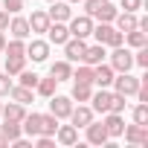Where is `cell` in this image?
Instances as JSON below:
<instances>
[{
    "label": "cell",
    "instance_id": "28",
    "mask_svg": "<svg viewBox=\"0 0 148 148\" xmlns=\"http://www.w3.org/2000/svg\"><path fill=\"white\" fill-rule=\"evenodd\" d=\"M0 134H3V136L12 142V139H18V136L23 134V128H21V122H9V119H3V125H0Z\"/></svg>",
    "mask_w": 148,
    "mask_h": 148
},
{
    "label": "cell",
    "instance_id": "36",
    "mask_svg": "<svg viewBox=\"0 0 148 148\" xmlns=\"http://www.w3.org/2000/svg\"><path fill=\"white\" fill-rule=\"evenodd\" d=\"M125 108H128L125 96H122V93H113V102H110V110H108V113H125Z\"/></svg>",
    "mask_w": 148,
    "mask_h": 148
},
{
    "label": "cell",
    "instance_id": "15",
    "mask_svg": "<svg viewBox=\"0 0 148 148\" xmlns=\"http://www.w3.org/2000/svg\"><path fill=\"white\" fill-rule=\"evenodd\" d=\"M26 21H29V29H32L35 35H44V32L49 29V23H52V21H49V15H47V12H41V9H35Z\"/></svg>",
    "mask_w": 148,
    "mask_h": 148
},
{
    "label": "cell",
    "instance_id": "35",
    "mask_svg": "<svg viewBox=\"0 0 148 148\" xmlns=\"http://www.w3.org/2000/svg\"><path fill=\"white\" fill-rule=\"evenodd\" d=\"M18 76H21V84H23V87H32V90H35V84H38V79H41L38 73H29L26 67H23V70L18 73Z\"/></svg>",
    "mask_w": 148,
    "mask_h": 148
},
{
    "label": "cell",
    "instance_id": "48",
    "mask_svg": "<svg viewBox=\"0 0 148 148\" xmlns=\"http://www.w3.org/2000/svg\"><path fill=\"white\" fill-rule=\"evenodd\" d=\"M49 3H52V0H49Z\"/></svg>",
    "mask_w": 148,
    "mask_h": 148
},
{
    "label": "cell",
    "instance_id": "30",
    "mask_svg": "<svg viewBox=\"0 0 148 148\" xmlns=\"http://www.w3.org/2000/svg\"><path fill=\"white\" fill-rule=\"evenodd\" d=\"M73 82H84V84H93V67L79 61V70L73 73Z\"/></svg>",
    "mask_w": 148,
    "mask_h": 148
},
{
    "label": "cell",
    "instance_id": "7",
    "mask_svg": "<svg viewBox=\"0 0 148 148\" xmlns=\"http://www.w3.org/2000/svg\"><path fill=\"white\" fill-rule=\"evenodd\" d=\"M70 110H73V99H70V96H55V93L49 96V113H52V116L67 119Z\"/></svg>",
    "mask_w": 148,
    "mask_h": 148
},
{
    "label": "cell",
    "instance_id": "26",
    "mask_svg": "<svg viewBox=\"0 0 148 148\" xmlns=\"http://www.w3.org/2000/svg\"><path fill=\"white\" fill-rule=\"evenodd\" d=\"M32 87H23V84H12V90H9V96L15 99V102H21V105H29L32 102Z\"/></svg>",
    "mask_w": 148,
    "mask_h": 148
},
{
    "label": "cell",
    "instance_id": "29",
    "mask_svg": "<svg viewBox=\"0 0 148 148\" xmlns=\"http://www.w3.org/2000/svg\"><path fill=\"white\" fill-rule=\"evenodd\" d=\"M55 131H58V116H52V113H41V134L55 136Z\"/></svg>",
    "mask_w": 148,
    "mask_h": 148
},
{
    "label": "cell",
    "instance_id": "11",
    "mask_svg": "<svg viewBox=\"0 0 148 148\" xmlns=\"http://www.w3.org/2000/svg\"><path fill=\"white\" fill-rule=\"evenodd\" d=\"M102 125H105V131H108V136H110V139L122 136V131H125V119H122V113H105Z\"/></svg>",
    "mask_w": 148,
    "mask_h": 148
},
{
    "label": "cell",
    "instance_id": "14",
    "mask_svg": "<svg viewBox=\"0 0 148 148\" xmlns=\"http://www.w3.org/2000/svg\"><path fill=\"white\" fill-rule=\"evenodd\" d=\"M47 15H49V21H61V23H67V21L73 18V6L67 3V0H52V9H49Z\"/></svg>",
    "mask_w": 148,
    "mask_h": 148
},
{
    "label": "cell",
    "instance_id": "13",
    "mask_svg": "<svg viewBox=\"0 0 148 148\" xmlns=\"http://www.w3.org/2000/svg\"><path fill=\"white\" fill-rule=\"evenodd\" d=\"M122 134H125V139H128L131 145H148V128H145V125H136V122H134V125H125Z\"/></svg>",
    "mask_w": 148,
    "mask_h": 148
},
{
    "label": "cell",
    "instance_id": "10",
    "mask_svg": "<svg viewBox=\"0 0 148 148\" xmlns=\"http://www.w3.org/2000/svg\"><path fill=\"white\" fill-rule=\"evenodd\" d=\"M113 76H116L113 67L105 64V61L93 67V84H96V87H110V84H113Z\"/></svg>",
    "mask_w": 148,
    "mask_h": 148
},
{
    "label": "cell",
    "instance_id": "8",
    "mask_svg": "<svg viewBox=\"0 0 148 148\" xmlns=\"http://www.w3.org/2000/svg\"><path fill=\"white\" fill-rule=\"evenodd\" d=\"M61 47H64L67 61L73 64V61H82V55H84V47H87V44H84V38H73V35H70V38H67Z\"/></svg>",
    "mask_w": 148,
    "mask_h": 148
},
{
    "label": "cell",
    "instance_id": "39",
    "mask_svg": "<svg viewBox=\"0 0 148 148\" xmlns=\"http://www.w3.org/2000/svg\"><path fill=\"white\" fill-rule=\"evenodd\" d=\"M9 90H12V76L0 73V96H9Z\"/></svg>",
    "mask_w": 148,
    "mask_h": 148
},
{
    "label": "cell",
    "instance_id": "38",
    "mask_svg": "<svg viewBox=\"0 0 148 148\" xmlns=\"http://www.w3.org/2000/svg\"><path fill=\"white\" fill-rule=\"evenodd\" d=\"M134 64H136V67H148V47H139V49L134 52Z\"/></svg>",
    "mask_w": 148,
    "mask_h": 148
},
{
    "label": "cell",
    "instance_id": "6",
    "mask_svg": "<svg viewBox=\"0 0 148 148\" xmlns=\"http://www.w3.org/2000/svg\"><path fill=\"white\" fill-rule=\"evenodd\" d=\"M90 102H93V105H90V108H93V113H102V116H105V113L110 110V102H113V93H110L108 87H99V90H93Z\"/></svg>",
    "mask_w": 148,
    "mask_h": 148
},
{
    "label": "cell",
    "instance_id": "37",
    "mask_svg": "<svg viewBox=\"0 0 148 148\" xmlns=\"http://www.w3.org/2000/svg\"><path fill=\"white\" fill-rule=\"evenodd\" d=\"M82 3H84V9H87L84 15H90V18H93V15H96V12H99L105 3H108V0H82Z\"/></svg>",
    "mask_w": 148,
    "mask_h": 148
},
{
    "label": "cell",
    "instance_id": "17",
    "mask_svg": "<svg viewBox=\"0 0 148 148\" xmlns=\"http://www.w3.org/2000/svg\"><path fill=\"white\" fill-rule=\"evenodd\" d=\"M9 32H12V38H21V41H26V38L32 35L29 21H26V18H21V15H15V18L9 21Z\"/></svg>",
    "mask_w": 148,
    "mask_h": 148
},
{
    "label": "cell",
    "instance_id": "5",
    "mask_svg": "<svg viewBox=\"0 0 148 148\" xmlns=\"http://www.w3.org/2000/svg\"><path fill=\"white\" fill-rule=\"evenodd\" d=\"M67 119H70V125H76V128H87L93 122V108L84 105V102H79V108H73Z\"/></svg>",
    "mask_w": 148,
    "mask_h": 148
},
{
    "label": "cell",
    "instance_id": "16",
    "mask_svg": "<svg viewBox=\"0 0 148 148\" xmlns=\"http://www.w3.org/2000/svg\"><path fill=\"white\" fill-rule=\"evenodd\" d=\"M105 58H108V52H105V44H93V47H84L82 64H90V67H96V64H102Z\"/></svg>",
    "mask_w": 148,
    "mask_h": 148
},
{
    "label": "cell",
    "instance_id": "44",
    "mask_svg": "<svg viewBox=\"0 0 148 148\" xmlns=\"http://www.w3.org/2000/svg\"><path fill=\"white\" fill-rule=\"evenodd\" d=\"M3 47H6V32H0V52H3Z\"/></svg>",
    "mask_w": 148,
    "mask_h": 148
},
{
    "label": "cell",
    "instance_id": "18",
    "mask_svg": "<svg viewBox=\"0 0 148 148\" xmlns=\"http://www.w3.org/2000/svg\"><path fill=\"white\" fill-rule=\"evenodd\" d=\"M47 35H49V44L61 47V44L70 38V29H67V23H61V21H52V23H49V29H47Z\"/></svg>",
    "mask_w": 148,
    "mask_h": 148
},
{
    "label": "cell",
    "instance_id": "9",
    "mask_svg": "<svg viewBox=\"0 0 148 148\" xmlns=\"http://www.w3.org/2000/svg\"><path fill=\"white\" fill-rule=\"evenodd\" d=\"M26 58H32L35 64H41V61H47L49 58V41H29L26 44Z\"/></svg>",
    "mask_w": 148,
    "mask_h": 148
},
{
    "label": "cell",
    "instance_id": "41",
    "mask_svg": "<svg viewBox=\"0 0 148 148\" xmlns=\"http://www.w3.org/2000/svg\"><path fill=\"white\" fill-rule=\"evenodd\" d=\"M35 142H38V148H52V145H55V136H47V134H38V136H35Z\"/></svg>",
    "mask_w": 148,
    "mask_h": 148
},
{
    "label": "cell",
    "instance_id": "23",
    "mask_svg": "<svg viewBox=\"0 0 148 148\" xmlns=\"http://www.w3.org/2000/svg\"><path fill=\"white\" fill-rule=\"evenodd\" d=\"M125 44H128V47H134V49H139V47H148V32H142V29L136 26V29L125 32Z\"/></svg>",
    "mask_w": 148,
    "mask_h": 148
},
{
    "label": "cell",
    "instance_id": "24",
    "mask_svg": "<svg viewBox=\"0 0 148 148\" xmlns=\"http://www.w3.org/2000/svg\"><path fill=\"white\" fill-rule=\"evenodd\" d=\"M21 128H23V134L38 136V134H41V113H26L23 122H21Z\"/></svg>",
    "mask_w": 148,
    "mask_h": 148
},
{
    "label": "cell",
    "instance_id": "2",
    "mask_svg": "<svg viewBox=\"0 0 148 148\" xmlns=\"http://www.w3.org/2000/svg\"><path fill=\"white\" fill-rule=\"evenodd\" d=\"M110 67H113V73H131V67H134V52H131L128 47H113V52H110Z\"/></svg>",
    "mask_w": 148,
    "mask_h": 148
},
{
    "label": "cell",
    "instance_id": "42",
    "mask_svg": "<svg viewBox=\"0 0 148 148\" xmlns=\"http://www.w3.org/2000/svg\"><path fill=\"white\" fill-rule=\"evenodd\" d=\"M122 9L125 12H136V9H142V0H122Z\"/></svg>",
    "mask_w": 148,
    "mask_h": 148
},
{
    "label": "cell",
    "instance_id": "40",
    "mask_svg": "<svg viewBox=\"0 0 148 148\" xmlns=\"http://www.w3.org/2000/svg\"><path fill=\"white\" fill-rule=\"evenodd\" d=\"M23 3H26V0H3V6H6L9 15H18V12L23 9Z\"/></svg>",
    "mask_w": 148,
    "mask_h": 148
},
{
    "label": "cell",
    "instance_id": "20",
    "mask_svg": "<svg viewBox=\"0 0 148 148\" xmlns=\"http://www.w3.org/2000/svg\"><path fill=\"white\" fill-rule=\"evenodd\" d=\"M49 76L55 79V82H67V79H73V64L64 58V61H55V64H49Z\"/></svg>",
    "mask_w": 148,
    "mask_h": 148
},
{
    "label": "cell",
    "instance_id": "3",
    "mask_svg": "<svg viewBox=\"0 0 148 148\" xmlns=\"http://www.w3.org/2000/svg\"><path fill=\"white\" fill-rule=\"evenodd\" d=\"M110 87H113V93H122V96L128 99V96H134V93H136L139 79H136V76H131V73H116Z\"/></svg>",
    "mask_w": 148,
    "mask_h": 148
},
{
    "label": "cell",
    "instance_id": "4",
    "mask_svg": "<svg viewBox=\"0 0 148 148\" xmlns=\"http://www.w3.org/2000/svg\"><path fill=\"white\" fill-rule=\"evenodd\" d=\"M70 26V35L73 38H90V32H93V18L90 15H76V18H70L67 21Z\"/></svg>",
    "mask_w": 148,
    "mask_h": 148
},
{
    "label": "cell",
    "instance_id": "25",
    "mask_svg": "<svg viewBox=\"0 0 148 148\" xmlns=\"http://www.w3.org/2000/svg\"><path fill=\"white\" fill-rule=\"evenodd\" d=\"M93 96V84H84V82H73V102H90Z\"/></svg>",
    "mask_w": 148,
    "mask_h": 148
},
{
    "label": "cell",
    "instance_id": "34",
    "mask_svg": "<svg viewBox=\"0 0 148 148\" xmlns=\"http://www.w3.org/2000/svg\"><path fill=\"white\" fill-rule=\"evenodd\" d=\"M134 122L148 128V105H145V102H139V105L134 108Z\"/></svg>",
    "mask_w": 148,
    "mask_h": 148
},
{
    "label": "cell",
    "instance_id": "46",
    "mask_svg": "<svg viewBox=\"0 0 148 148\" xmlns=\"http://www.w3.org/2000/svg\"><path fill=\"white\" fill-rule=\"evenodd\" d=\"M67 3H70V6H73V3H82V0H67Z\"/></svg>",
    "mask_w": 148,
    "mask_h": 148
},
{
    "label": "cell",
    "instance_id": "22",
    "mask_svg": "<svg viewBox=\"0 0 148 148\" xmlns=\"http://www.w3.org/2000/svg\"><path fill=\"white\" fill-rule=\"evenodd\" d=\"M113 21H116V29H119L122 35H125V32H131V29H136V12H122V15L116 12V18H113Z\"/></svg>",
    "mask_w": 148,
    "mask_h": 148
},
{
    "label": "cell",
    "instance_id": "1",
    "mask_svg": "<svg viewBox=\"0 0 148 148\" xmlns=\"http://www.w3.org/2000/svg\"><path fill=\"white\" fill-rule=\"evenodd\" d=\"M90 35L96 38V44H105V47H110V49L125 44V35H122L116 26H110V23H99V26H93Z\"/></svg>",
    "mask_w": 148,
    "mask_h": 148
},
{
    "label": "cell",
    "instance_id": "21",
    "mask_svg": "<svg viewBox=\"0 0 148 148\" xmlns=\"http://www.w3.org/2000/svg\"><path fill=\"white\" fill-rule=\"evenodd\" d=\"M55 139H58L61 145H76V142H79V128H76V125H58Z\"/></svg>",
    "mask_w": 148,
    "mask_h": 148
},
{
    "label": "cell",
    "instance_id": "43",
    "mask_svg": "<svg viewBox=\"0 0 148 148\" xmlns=\"http://www.w3.org/2000/svg\"><path fill=\"white\" fill-rule=\"evenodd\" d=\"M9 29V12L3 9V12H0V32H6Z\"/></svg>",
    "mask_w": 148,
    "mask_h": 148
},
{
    "label": "cell",
    "instance_id": "47",
    "mask_svg": "<svg viewBox=\"0 0 148 148\" xmlns=\"http://www.w3.org/2000/svg\"><path fill=\"white\" fill-rule=\"evenodd\" d=\"M0 110H3V102H0Z\"/></svg>",
    "mask_w": 148,
    "mask_h": 148
},
{
    "label": "cell",
    "instance_id": "12",
    "mask_svg": "<svg viewBox=\"0 0 148 148\" xmlns=\"http://www.w3.org/2000/svg\"><path fill=\"white\" fill-rule=\"evenodd\" d=\"M84 131H87V142H90V145H108V142H110V136H108L105 125H102V122H96V119H93Z\"/></svg>",
    "mask_w": 148,
    "mask_h": 148
},
{
    "label": "cell",
    "instance_id": "32",
    "mask_svg": "<svg viewBox=\"0 0 148 148\" xmlns=\"http://www.w3.org/2000/svg\"><path fill=\"white\" fill-rule=\"evenodd\" d=\"M93 18H96L99 23H110V21L116 18V6H113L110 0H108V3H105V6H102V9H99V12L93 15Z\"/></svg>",
    "mask_w": 148,
    "mask_h": 148
},
{
    "label": "cell",
    "instance_id": "45",
    "mask_svg": "<svg viewBox=\"0 0 148 148\" xmlns=\"http://www.w3.org/2000/svg\"><path fill=\"white\" fill-rule=\"evenodd\" d=\"M0 145H9V139H6V136H3V134H0Z\"/></svg>",
    "mask_w": 148,
    "mask_h": 148
},
{
    "label": "cell",
    "instance_id": "19",
    "mask_svg": "<svg viewBox=\"0 0 148 148\" xmlns=\"http://www.w3.org/2000/svg\"><path fill=\"white\" fill-rule=\"evenodd\" d=\"M0 116L3 119H9V122H23V116H26V105H21V102H9L3 110H0Z\"/></svg>",
    "mask_w": 148,
    "mask_h": 148
},
{
    "label": "cell",
    "instance_id": "27",
    "mask_svg": "<svg viewBox=\"0 0 148 148\" xmlns=\"http://www.w3.org/2000/svg\"><path fill=\"white\" fill-rule=\"evenodd\" d=\"M3 52H6V58H18V55H26V44H23L21 38H12V41H6Z\"/></svg>",
    "mask_w": 148,
    "mask_h": 148
},
{
    "label": "cell",
    "instance_id": "31",
    "mask_svg": "<svg viewBox=\"0 0 148 148\" xmlns=\"http://www.w3.org/2000/svg\"><path fill=\"white\" fill-rule=\"evenodd\" d=\"M55 79L49 76V79H38V84H35V90H38V96H44V99H49L52 93H55Z\"/></svg>",
    "mask_w": 148,
    "mask_h": 148
},
{
    "label": "cell",
    "instance_id": "33",
    "mask_svg": "<svg viewBox=\"0 0 148 148\" xmlns=\"http://www.w3.org/2000/svg\"><path fill=\"white\" fill-rule=\"evenodd\" d=\"M26 67V55H18V58H6V73L9 76H18V73Z\"/></svg>",
    "mask_w": 148,
    "mask_h": 148
}]
</instances>
